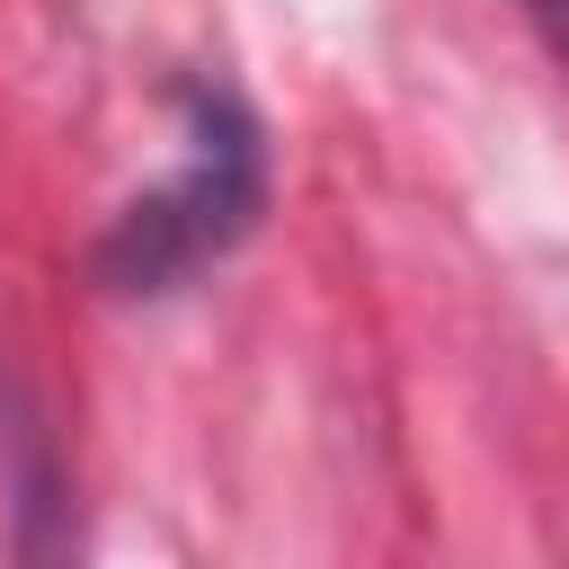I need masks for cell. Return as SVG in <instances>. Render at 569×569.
Instances as JSON below:
<instances>
[{
	"mask_svg": "<svg viewBox=\"0 0 569 569\" xmlns=\"http://www.w3.org/2000/svg\"><path fill=\"white\" fill-rule=\"evenodd\" d=\"M178 142H187L178 169L160 187H142L89 249V276L116 302H160V293L196 284L267 213V133L222 80L178 89Z\"/></svg>",
	"mask_w": 569,
	"mask_h": 569,
	"instance_id": "1",
	"label": "cell"
},
{
	"mask_svg": "<svg viewBox=\"0 0 569 569\" xmlns=\"http://www.w3.org/2000/svg\"><path fill=\"white\" fill-rule=\"evenodd\" d=\"M516 9H525V18L542 27V44H551V53L569 62V0H516Z\"/></svg>",
	"mask_w": 569,
	"mask_h": 569,
	"instance_id": "2",
	"label": "cell"
}]
</instances>
